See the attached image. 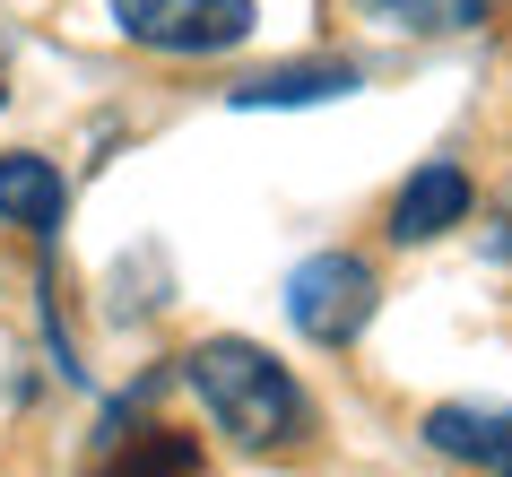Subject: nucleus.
<instances>
[{
	"instance_id": "1",
	"label": "nucleus",
	"mask_w": 512,
	"mask_h": 477,
	"mask_svg": "<svg viewBox=\"0 0 512 477\" xmlns=\"http://www.w3.org/2000/svg\"><path fill=\"white\" fill-rule=\"evenodd\" d=\"M183 373H191V391H200V408L217 417V434H235L243 451H278L313 425L304 382L252 339H200Z\"/></svg>"
},
{
	"instance_id": "2",
	"label": "nucleus",
	"mask_w": 512,
	"mask_h": 477,
	"mask_svg": "<svg viewBox=\"0 0 512 477\" xmlns=\"http://www.w3.org/2000/svg\"><path fill=\"white\" fill-rule=\"evenodd\" d=\"M113 27L131 35L139 53H174V61H209L252 44L261 9L252 0H113Z\"/></svg>"
},
{
	"instance_id": "3",
	"label": "nucleus",
	"mask_w": 512,
	"mask_h": 477,
	"mask_svg": "<svg viewBox=\"0 0 512 477\" xmlns=\"http://www.w3.org/2000/svg\"><path fill=\"white\" fill-rule=\"evenodd\" d=\"M382 287H374V269L356 261V252H313V261L287 278V321H296L313 347H348L365 321H374Z\"/></svg>"
},
{
	"instance_id": "4",
	"label": "nucleus",
	"mask_w": 512,
	"mask_h": 477,
	"mask_svg": "<svg viewBox=\"0 0 512 477\" xmlns=\"http://www.w3.org/2000/svg\"><path fill=\"white\" fill-rule=\"evenodd\" d=\"M356 87H365L356 61H287V70H261V79L226 87V105L235 113H296V105H339Z\"/></svg>"
},
{
	"instance_id": "5",
	"label": "nucleus",
	"mask_w": 512,
	"mask_h": 477,
	"mask_svg": "<svg viewBox=\"0 0 512 477\" xmlns=\"http://www.w3.org/2000/svg\"><path fill=\"white\" fill-rule=\"evenodd\" d=\"M460 217H469V174H460L452 157H434V165H417L400 183V200H391V243H434V235H452Z\"/></svg>"
},
{
	"instance_id": "6",
	"label": "nucleus",
	"mask_w": 512,
	"mask_h": 477,
	"mask_svg": "<svg viewBox=\"0 0 512 477\" xmlns=\"http://www.w3.org/2000/svg\"><path fill=\"white\" fill-rule=\"evenodd\" d=\"M61 209H70V183H61L53 157H0V217L9 226H27L35 243H53Z\"/></svg>"
},
{
	"instance_id": "7",
	"label": "nucleus",
	"mask_w": 512,
	"mask_h": 477,
	"mask_svg": "<svg viewBox=\"0 0 512 477\" xmlns=\"http://www.w3.org/2000/svg\"><path fill=\"white\" fill-rule=\"evenodd\" d=\"M426 443L443 460H460V469H504L512 460V408H469V399H452V408L426 417Z\"/></svg>"
},
{
	"instance_id": "8",
	"label": "nucleus",
	"mask_w": 512,
	"mask_h": 477,
	"mask_svg": "<svg viewBox=\"0 0 512 477\" xmlns=\"http://www.w3.org/2000/svg\"><path fill=\"white\" fill-rule=\"evenodd\" d=\"M356 9L391 35H469V27H486L495 0H356Z\"/></svg>"
},
{
	"instance_id": "9",
	"label": "nucleus",
	"mask_w": 512,
	"mask_h": 477,
	"mask_svg": "<svg viewBox=\"0 0 512 477\" xmlns=\"http://www.w3.org/2000/svg\"><path fill=\"white\" fill-rule=\"evenodd\" d=\"M191 469H200V443H191V434L139 425V434H131V451H122V460H113L105 477H191Z\"/></svg>"
},
{
	"instance_id": "10",
	"label": "nucleus",
	"mask_w": 512,
	"mask_h": 477,
	"mask_svg": "<svg viewBox=\"0 0 512 477\" xmlns=\"http://www.w3.org/2000/svg\"><path fill=\"white\" fill-rule=\"evenodd\" d=\"M495 261H512V209H504V226H495V243H486Z\"/></svg>"
},
{
	"instance_id": "11",
	"label": "nucleus",
	"mask_w": 512,
	"mask_h": 477,
	"mask_svg": "<svg viewBox=\"0 0 512 477\" xmlns=\"http://www.w3.org/2000/svg\"><path fill=\"white\" fill-rule=\"evenodd\" d=\"M0 105H9V87H0Z\"/></svg>"
},
{
	"instance_id": "12",
	"label": "nucleus",
	"mask_w": 512,
	"mask_h": 477,
	"mask_svg": "<svg viewBox=\"0 0 512 477\" xmlns=\"http://www.w3.org/2000/svg\"><path fill=\"white\" fill-rule=\"evenodd\" d=\"M504 477H512V460H504Z\"/></svg>"
}]
</instances>
